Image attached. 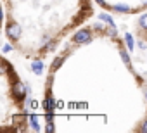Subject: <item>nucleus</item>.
I'll list each match as a JSON object with an SVG mask.
<instances>
[{"mask_svg":"<svg viewBox=\"0 0 147 133\" xmlns=\"http://www.w3.org/2000/svg\"><path fill=\"white\" fill-rule=\"evenodd\" d=\"M62 60H64L62 57H57V59L54 60V64H52V68H54V69H57V68H59V66L62 64Z\"/></svg>","mask_w":147,"mask_h":133,"instance_id":"obj_11","label":"nucleus"},{"mask_svg":"<svg viewBox=\"0 0 147 133\" xmlns=\"http://www.w3.org/2000/svg\"><path fill=\"white\" fill-rule=\"evenodd\" d=\"M140 131H145V133H147V119L144 121V124H142V128H140Z\"/></svg>","mask_w":147,"mask_h":133,"instance_id":"obj_12","label":"nucleus"},{"mask_svg":"<svg viewBox=\"0 0 147 133\" xmlns=\"http://www.w3.org/2000/svg\"><path fill=\"white\" fill-rule=\"evenodd\" d=\"M9 50H12V47L11 45H4V52H9Z\"/></svg>","mask_w":147,"mask_h":133,"instance_id":"obj_13","label":"nucleus"},{"mask_svg":"<svg viewBox=\"0 0 147 133\" xmlns=\"http://www.w3.org/2000/svg\"><path fill=\"white\" fill-rule=\"evenodd\" d=\"M113 9H114V11H119V12H126V11H130L128 5H114Z\"/></svg>","mask_w":147,"mask_h":133,"instance_id":"obj_8","label":"nucleus"},{"mask_svg":"<svg viewBox=\"0 0 147 133\" xmlns=\"http://www.w3.org/2000/svg\"><path fill=\"white\" fill-rule=\"evenodd\" d=\"M5 33H7V36L11 38V40H19V36H21V26L19 24H9L7 26V30H5Z\"/></svg>","mask_w":147,"mask_h":133,"instance_id":"obj_2","label":"nucleus"},{"mask_svg":"<svg viewBox=\"0 0 147 133\" xmlns=\"http://www.w3.org/2000/svg\"><path fill=\"white\" fill-rule=\"evenodd\" d=\"M31 69H33L35 75H42V73H43V62H42V60H35V62L31 64Z\"/></svg>","mask_w":147,"mask_h":133,"instance_id":"obj_4","label":"nucleus"},{"mask_svg":"<svg viewBox=\"0 0 147 133\" xmlns=\"http://www.w3.org/2000/svg\"><path fill=\"white\" fill-rule=\"evenodd\" d=\"M30 121H31V128L38 131V130H40V124H38V118H36V116H31V118H30Z\"/></svg>","mask_w":147,"mask_h":133,"instance_id":"obj_6","label":"nucleus"},{"mask_svg":"<svg viewBox=\"0 0 147 133\" xmlns=\"http://www.w3.org/2000/svg\"><path fill=\"white\" fill-rule=\"evenodd\" d=\"M144 4H145V5H147V0H145V2H144Z\"/></svg>","mask_w":147,"mask_h":133,"instance_id":"obj_15","label":"nucleus"},{"mask_svg":"<svg viewBox=\"0 0 147 133\" xmlns=\"http://www.w3.org/2000/svg\"><path fill=\"white\" fill-rule=\"evenodd\" d=\"M99 17H100L102 21H107V23H109V26H114V23H113V19H111V17H109L107 14H100Z\"/></svg>","mask_w":147,"mask_h":133,"instance_id":"obj_9","label":"nucleus"},{"mask_svg":"<svg viewBox=\"0 0 147 133\" xmlns=\"http://www.w3.org/2000/svg\"><path fill=\"white\" fill-rule=\"evenodd\" d=\"M140 28H144V30H147V14H144L142 17H140Z\"/></svg>","mask_w":147,"mask_h":133,"instance_id":"obj_7","label":"nucleus"},{"mask_svg":"<svg viewBox=\"0 0 147 133\" xmlns=\"http://www.w3.org/2000/svg\"><path fill=\"white\" fill-rule=\"evenodd\" d=\"M92 40V35L88 30H80L78 33H75V36H73V42L75 43H88Z\"/></svg>","mask_w":147,"mask_h":133,"instance_id":"obj_1","label":"nucleus"},{"mask_svg":"<svg viewBox=\"0 0 147 133\" xmlns=\"http://www.w3.org/2000/svg\"><path fill=\"white\" fill-rule=\"evenodd\" d=\"M119 55H121V59H123V62L130 68V57H128V52L126 50H119Z\"/></svg>","mask_w":147,"mask_h":133,"instance_id":"obj_5","label":"nucleus"},{"mask_svg":"<svg viewBox=\"0 0 147 133\" xmlns=\"http://www.w3.org/2000/svg\"><path fill=\"white\" fill-rule=\"evenodd\" d=\"M145 99H147V93H145Z\"/></svg>","mask_w":147,"mask_h":133,"instance_id":"obj_16","label":"nucleus"},{"mask_svg":"<svg viewBox=\"0 0 147 133\" xmlns=\"http://www.w3.org/2000/svg\"><path fill=\"white\" fill-rule=\"evenodd\" d=\"M97 2H99V4H100V5H102V7H107V4H106V2H104V0H97Z\"/></svg>","mask_w":147,"mask_h":133,"instance_id":"obj_14","label":"nucleus"},{"mask_svg":"<svg viewBox=\"0 0 147 133\" xmlns=\"http://www.w3.org/2000/svg\"><path fill=\"white\" fill-rule=\"evenodd\" d=\"M14 97L18 99V100H23L24 99V95H26V87H24V83H21V81H16L14 83Z\"/></svg>","mask_w":147,"mask_h":133,"instance_id":"obj_3","label":"nucleus"},{"mask_svg":"<svg viewBox=\"0 0 147 133\" xmlns=\"http://www.w3.org/2000/svg\"><path fill=\"white\" fill-rule=\"evenodd\" d=\"M126 45H128V48H130V50L133 48V38H131V35H130V33H126Z\"/></svg>","mask_w":147,"mask_h":133,"instance_id":"obj_10","label":"nucleus"}]
</instances>
